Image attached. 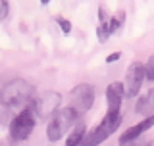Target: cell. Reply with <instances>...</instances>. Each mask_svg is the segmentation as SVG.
I'll return each instance as SVG.
<instances>
[{"label": "cell", "mask_w": 154, "mask_h": 146, "mask_svg": "<svg viewBox=\"0 0 154 146\" xmlns=\"http://www.w3.org/2000/svg\"><path fill=\"white\" fill-rule=\"evenodd\" d=\"M119 123H122V114H119V110L118 111H108L106 117L100 121L98 127H96L87 138H83V144H100V142H104V140L119 127Z\"/></svg>", "instance_id": "277c9868"}, {"label": "cell", "mask_w": 154, "mask_h": 146, "mask_svg": "<svg viewBox=\"0 0 154 146\" xmlns=\"http://www.w3.org/2000/svg\"><path fill=\"white\" fill-rule=\"evenodd\" d=\"M148 64H152V65H154V54L150 56V60H148Z\"/></svg>", "instance_id": "ffe728a7"}, {"label": "cell", "mask_w": 154, "mask_h": 146, "mask_svg": "<svg viewBox=\"0 0 154 146\" xmlns=\"http://www.w3.org/2000/svg\"><path fill=\"white\" fill-rule=\"evenodd\" d=\"M135 111L139 115H150L154 111V89H150L144 96L137 100V106H135Z\"/></svg>", "instance_id": "30bf717a"}, {"label": "cell", "mask_w": 154, "mask_h": 146, "mask_svg": "<svg viewBox=\"0 0 154 146\" xmlns=\"http://www.w3.org/2000/svg\"><path fill=\"white\" fill-rule=\"evenodd\" d=\"M69 98H71V108H75L83 115L85 111H89L94 104V89L91 85H87V83H81V85H77L75 89L71 90Z\"/></svg>", "instance_id": "8992f818"}, {"label": "cell", "mask_w": 154, "mask_h": 146, "mask_svg": "<svg viewBox=\"0 0 154 146\" xmlns=\"http://www.w3.org/2000/svg\"><path fill=\"white\" fill-rule=\"evenodd\" d=\"M98 21H100V23H106V21H108V16H106L104 6H100V8H98Z\"/></svg>", "instance_id": "d6986e66"}, {"label": "cell", "mask_w": 154, "mask_h": 146, "mask_svg": "<svg viewBox=\"0 0 154 146\" xmlns=\"http://www.w3.org/2000/svg\"><path fill=\"white\" fill-rule=\"evenodd\" d=\"M125 96L123 83H110L106 89V102H108V111H118L122 108V100Z\"/></svg>", "instance_id": "9c48e42d"}, {"label": "cell", "mask_w": 154, "mask_h": 146, "mask_svg": "<svg viewBox=\"0 0 154 146\" xmlns=\"http://www.w3.org/2000/svg\"><path fill=\"white\" fill-rule=\"evenodd\" d=\"M60 104H62V94L60 92H54V90H46V92H42L38 98L33 100L35 114H37V117H41V119L52 117V115L60 110Z\"/></svg>", "instance_id": "5b68a950"}, {"label": "cell", "mask_w": 154, "mask_h": 146, "mask_svg": "<svg viewBox=\"0 0 154 146\" xmlns=\"http://www.w3.org/2000/svg\"><path fill=\"white\" fill-rule=\"evenodd\" d=\"M56 21H58V25H60V27H62V31H64V33H66V35H69V31H71V23H69V21H67V19H66V17H58V19H56Z\"/></svg>", "instance_id": "9a60e30c"}, {"label": "cell", "mask_w": 154, "mask_h": 146, "mask_svg": "<svg viewBox=\"0 0 154 146\" xmlns=\"http://www.w3.org/2000/svg\"><path fill=\"white\" fill-rule=\"evenodd\" d=\"M85 123H77L73 129H71V133L67 135V140H66V144L67 146H75V144H83V138H85Z\"/></svg>", "instance_id": "8fae6325"}, {"label": "cell", "mask_w": 154, "mask_h": 146, "mask_svg": "<svg viewBox=\"0 0 154 146\" xmlns=\"http://www.w3.org/2000/svg\"><path fill=\"white\" fill-rule=\"evenodd\" d=\"M150 127H154V114L146 115V119H143L141 123L133 125L131 129L125 131L122 137H119V144H129V142H133V140H137V138L144 133V131H148Z\"/></svg>", "instance_id": "ba28073f"}, {"label": "cell", "mask_w": 154, "mask_h": 146, "mask_svg": "<svg viewBox=\"0 0 154 146\" xmlns=\"http://www.w3.org/2000/svg\"><path fill=\"white\" fill-rule=\"evenodd\" d=\"M144 79H146V77H144V64H141V62H133V64L127 67L125 81H123L125 96H129V98L137 96L139 90H141V87H143Z\"/></svg>", "instance_id": "52a82bcc"}, {"label": "cell", "mask_w": 154, "mask_h": 146, "mask_svg": "<svg viewBox=\"0 0 154 146\" xmlns=\"http://www.w3.org/2000/svg\"><path fill=\"white\" fill-rule=\"evenodd\" d=\"M123 21H125V12H118L116 16H112L108 19V29H110V33H116L119 27L123 25Z\"/></svg>", "instance_id": "7c38bea8"}, {"label": "cell", "mask_w": 154, "mask_h": 146, "mask_svg": "<svg viewBox=\"0 0 154 146\" xmlns=\"http://www.w3.org/2000/svg\"><path fill=\"white\" fill-rule=\"evenodd\" d=\"M144 77H146L148 81H154V65L152 64H144Z\"/></svg>", "instance_id": "e0dca14e"}, {"label": "cell", "mask_w": 154, "mask_h": 146, "mask_svg": "<svg viewBox=\"0 0 154 146\" xmlns=\"http://www.w3.org/2000/svg\"><path fill=\"white\" fill-rule=\"evenodd\" d=\"M33 89L31 83L23 81V79H16L10 81L0 89V102L10 106V108H25V106L33 104Z\"/></svg>", "instance_id": "6da1fadb"}, {"label": "cell", "mask_w": 154, "mask_h": 146, "mask_svg": "<svg viewBox=\"0 0 154 146\" xmlns=\"http://www.w3.org/2000/svg\"><path fill=\"white\" fill-rule=\"evenodd\" d=\"M35 123H37V114H35L33 104H29L19 111L17 115H14L12 123H10V137L14 140L29 138V135H31L33 129H35Z\"/></svg>", "instance_id": "3957f363"}, {"label": "cell", "mask_w": 154, "mask_h": 146, "mask_svg": "<svg viewBox=\"0 0 154 146\" xmlns=\"http://www.w3.org/2000/svg\"><path fill=\"white\" fill-rule=\"evenodd\" d=\"M79 115L81 114L75 108H71V106H67V108H64V110H58L56 114L52 115L50 123H48V127H46V137H48V140H50V142L60 140L67 133V131L75 125V121H77Z\"/></svg>", "instance_id": "7a4b0ae2"}, {"label": "cell", "mask_w": 154, "mask_h": 146, "mask_svg": "<svg viewBox=\"0 0 154 146\" xmlns=\"http://www.w3.org/2000/svg\"><path fill=\"white\" fill-rule=\"evenodd\" d=\"M8 12H10V6H8V0H0V21L8 17Z\"/></svg>", "instance_id": "2e32d148"}, {"label": "cell", "mask_w": 154, "mask_h": 146, "mask_svg": "<svg viewBox=\"0 0 154 146\" xmlns=\"http://www.w3.org/2000/svg\"><path fill=\"white\" fill-rule=\"evenodd\" d=\"M119 58H122V52H114V54H110L106 58V64H114V62H118Z\"/></svg>", "instance_id": "ac0fdd59"}, {"label": "cell", "mask_w": 154, "mask_h": 146, "mask_svg": "<svg viewBox=\"0 0 154 146\" xmlns=\"http://www.w3.org/2000/svg\"><path fill=\"white\" fill-rule=\"evenodd\" d=\"M12 119H14L12 108L0 102V125H10V123H12Z\"/></svg>", "instance_id": "4fadbf2b"}, {"label": "cell", "mask_w": 154, "mask_h": 146, "mask_svg": "<svg viewBox=\"0 0 154 146\" xmlns=\"http://www.w3.org/2000/svg\"><path fill=\"white\" fill-rule=\"evenodd\" d=\"M48 2H50V0H41V4H48Z\"/></svg>", "instance_id": "44dd1931"}, {"label": "cell", "mask_w": 154, "mask_h": 146, "mask_svg": "<svg viewBox=\"0 0 154 146\" xmlns=\"http://www.w3.org/2000/svg\"><path fill=\"white\" fill-rule=\"evenodd\" d=\"M110 35H112V33H110V29H108V21H106V23H98V29H96L98 42H106Z\"/></svg>", "instance_id": "5bb4252c"}]
</instances>
